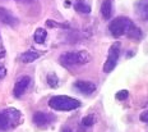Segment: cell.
<instances>
[{
  "label": "cell",
  "instance_id": "ac0fdd59",
  "mask_svg": "<svg viewBox=\"0 0 148 132\" xmlns=\"http://www.w3.org/2000/svg\"><path fill=\"white\" fill-rule=\"evenodd\" d=\"M140 121L142 122H146V123L148 122V110H144V112L140 114Z\"/></svg>",
  "mask_w": 148,
  "mask_h": 132
},
{
  "label": "cell",
  "instance_id": "9c48e42d",
  "mask_svg": "<svg viewBox=\"0 0 148 132\" xmlns=\"http://www.w3.org/2000/svg\"><path fill=\"white\" fill-rule=\"evenodd\" d=\"M52 119H54V117L51 114H47V113H45V112H36L35 114H33V123L36 126H38V127L49 124Z\"/></svg>",
  "mask_w": 148,
  "mask_h": 132
},
{
  "label": "cell",
  "instance_id": "52a82bcc",
  "mask_svg": "<svg viewBox=\"0 0 148 132\" xmlns=\"http://www.w3.org/2000/svg\"><path fill=\"white\" fill-rule=\"evenodd\" d=\"M74 87L83 95H91L96 91V86L95 84L89 81H84V79H79V81L74 82Z\"/></svg>",
  "mask_w": 148,
  "mask_h": 132
},
{
  "label": "cell",
  "instance_id": "30bf717a",
  "mask_svg": "<svg viewBox=\"0 0 148 132\" xmlns=\"http://www.w3.org/2000/svg\"><path fill=\"white\" fill-rule=\"evenodd\" d=\"M40 55H41V54H40L38 51L31 49V50L24 51V53L21 55L19 59H21V62H22V63H32V62H35L36 59H38Z\"/></svg>",
  "mask_w": 148,
  "mask_h": 132
},
{
  "label": "cell",
  "instance_id": "8fae6325",
  "mask_svg": "<svg viewBox=\"0 0 148 132\" xmlns=\"http://www.w3.org/2000/svg\"><path fill=\"white\" fill-rule=\"evenodd\" d=\"M137 14L143 21H148V0H139L137 3Z\"/></svg>",
  "mask_w": 148,
  "mask_h": 132
},
{
  "label": "cell",
  "instance_id": "3957f363",
  "mask_svg": "<svg viewBox=\"0 0 148 132\" xmlns=\"http://www.w3.org/2000/svg\"><path fill=\"white\" fill-rule=\"evenodd\" d=\"M22 122V114L18 109L9 108L0 112V130H10Z\"/></svg>",
  "mask_w": 148,
  "mask_h": 132
},
{
  "label": "cell",
  "instance_id": "8992f818",
  "mask_svg": "<svg viewBox=\"0 0 148 132\" xmlns=\"http://www.w3.org/2000/svg\"><path fill=\"white\" fill-rule=\"evenodd\" d=\"M31 84V78L28 76H23L15 82L14 88H13V94L15 97H21L22 95L26 93V90L28 88V86Z\"/></svg>",
  "mask_w": 148,
  "mask_h": 132
},
{
  "label": "cell",
  "instance_id": "5b68a950",
  "mask_svg": "<svg viewBox=\"0 0 148 132\" xmlns=\"http://www.w3.org/2000/svg\"><path fill=\"white\" fill-rule=\"evenodd\" d=\"M120 48H121V44L119 41L114 42L112 45L109 49V54H107V59L103 64V72L105 73H110L111 70L116 67V63H118L119 55H120Z\"/></svg>",
  "mask_w": 148,
  "mask_h": 132
},
{
  "label": "cell",
  "instance_id": "44dd1931",
  "mask_svg": "<svg viewBox=\"0 0 148 132\" xmlns=\"http://www.w3.org/2000/svg\"><path fill=\"white\" fill-rule=\"evenodd\" d=\"M61 132H72L69 130V128H63V130H61Z\"/></svg>",
  "mask_w": 148,
  "mask_h": 132
},
{
  "label": "cell",
  "instance_id": "9a60e30c",
  "mask_svg": "<svg viewBox=\"0 0 148 132\" xmlns=\"http://www.w3.org/2000/svg\"><path fill=\"white\" fill-rule=\"evenodd\" d=\"M46 81H47L49 86H51V87H56V86L59 85V78H58V76L55 75V73H50V75H47Z\"/></svg>",
  "mask_w": 148,
  "mask_h": 132
},
{
  "label": "cell",
  "instance_id": "7a4b0ae2",
  "mask_svg": "<svg viewBox=\"0 0 148 132\" xmlns=\"http://www.w3.org/2000/svg\"><path fill=\"white\" fill-rule=\"evenodd\" d=\"M135 26L134 22L128 17H118L112 19L109 24V31L114 37H120V36H126L132 28Z\"/></svg>",
  "mask_w": 148,
  "mask_h": 132
},
{
  "label": "cell",
  "instance_id": "d6986e66",
  "mask_svg": "<svg viewBox=\"0 0 148 132\" xmlns=\"http://www.w3.org/2000/svg\"><path fill=\"white\" fill-rule=\"evenodd\" d=\"M5 75H7V70H5V68H3V67H0V78L5 77Z\"/></svg>",
  "mask_w": 148,
  "mask_h": 132
},
{
  "label": "cell",
  "instance_id": "2e32d148",
  "mask_svg": "<svg viewBox=\"0 0 148 132\" xmlns=\"http://www.w3.org/2000/svg\"><path fill=\"white\" fill-rule=\"evenodd\" d=\"M95 122H96V119H95V117L92 115V114L86 115L84 118L82 119V124L84 126V127H91V126L95 124Z\"/></svg>",
  "mask_w": 148,
  "mask_h": 132
},
{
  "label": "cell",
  "instance_id": "ba28073f",
  "mask_svg": "<svg viewBox=\"0 0 148 132\" xmlns=\"http://www.w3.org/2000/svg\"><path fill=\"white\" fill-rule=\"evenodd\" d=\"M0 23L14 27L18 24V19H17V17L13 16V13L9 12L7 8L0 7Z\"/></svg>",
  "mask_w": 148,
  "mask_h": 132
},
{
  "label": "cell",
  "instance_id": "5bb4252c",
  "mask_svg": "<svg viewBox=\"0 0 148 132\" xmlns=\"http://www.w3.org/2000/svg\"><path fill=\"white\" fill-rule=\"evenodd\" d=\"M74 8H75V10L79 12V13H89V12H91V7H89L88 4H86V3L81 1V0L75 3Z\"/></svg>",
  "mask_w": 148,
  "mask_h": 132
},
{
  "label": "cell",
  "instance_id": "6da1fadb",
  "mask_svg": "<svg viewBox=\"0 0 148 132\" xmlns=\"http://www.w3.org/2000/svg\"><path fill=\"white\" fill-rule=\"evenodd\" d=\"M49 106L54 110H59V112H68V110H73L81 106L77 99L65 95H58V96H52L49 101Z\"/></svg>",
  "mask_w": 148,
  "mask_h": 132
},
{
  "label": "cell",
  "instance_id": "ffe728a7",
  "mask_svg": "<svg viewBox=\"0 0 148 132\" xmlns=\"http://www.w3.org/2000/svg\"><path fill=\"white\" fill-rule=\"evenodd\" d=\"M15 1H18V3H31V1H33V0H15Z\"/></svg>",
  "mask_w": 148,
  "mask_h": 132
},
{
  "label": "cell",
  "instance_id": "7c38bea8",
  "mask_svg": "<svg viewBox=\"0 0 148 132\" xmlns=\"http://www.w3.org/2000/svg\"><path fill=\"white\" fill-rule=\"evenodd\" d=\"M101 14L105 19H110L112 16V0H103L101 4Z\"/></svg>",
  "mask_w": 148,
  "mask_h": 132
},
{
  "label": "cell",
  "instance_id": "e0dca14e",
  "mask_svg": "<svg viewBox=\"0 0 148 132\" xmlns=\"http://www.w3.org/2000/svg\"><path fill=\"white\" fill-rule=\"evenodd\" d=\"M128 96H129V93L126 90H120L119 93H116V95H115V97L119 100H125V99H128Z\"/></svg>",
  "mask_w": 148,
  "mask_h": 132
},
{
  "label": "cell",
  "instance_id": "4fadbf2b",
  "mask_svg": "<svg viewBox=\"0 0 148 132\" xmlns=\"http://www.w3.org/2000/svg\"><path fill=\"white\" fill-rule=\"evenodd\" d=\"M46 37H47V32L44 28H37L35 31V35H33V39L37 44H44Z\"/></svg>",
  "mask_w": 148,
  "mask_h": 132
},
{
  "label": "cell",
  "instance_id": "277c9868",
  "mask_svg": "<svg viewBox=\"0 0 148 132\" xmlns=\"http://www.w3.org/2000/svg\"><path fill=\"white\" fill-rule=\"evenodd\" d=\"M92 57L87 51H66L61 54L60 62L64 66H78V64H86L91 62Z\"/></svg>",
  "mask_w": 148,
  "mask_h": 132
}]
</instances>
